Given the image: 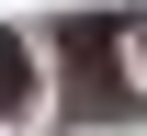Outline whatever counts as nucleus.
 Here are the masks:
<instances>
[{"instance_id": "obj_1", "label": "nucleus", "mask_w": 147, "mask_h": 136, "mask_svg": "<svg viewBox=\"0 0 147 136\" xmlns=\"http://www.w3.org/2000/svg\"><path fill=\"white\" fill-rule=\"evenodd\" d=\"M68 114H79V125H91V114H102V125H125V114H136V91L113 79V23H102V12H79V23H68Z\"/></svg>"}, {"instance_id": "obj_2", "label": "nucleus", "mask_w": 147, "mask_h": 136, "mask_svg": "<svg viewBox=\"0 0 147 136\" xmlns=\"http://www.w3.org/2000/svg\"><path fill=\"white\" fill-rule=\"evenodd\" d=\"M34 102V57H23V34H0V114H23Z\"/></svg>"}]
</instances>
